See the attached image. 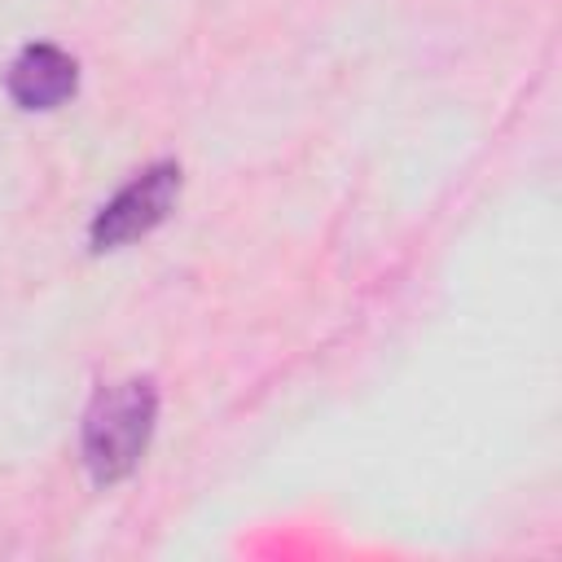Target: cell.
<instances>
[{"mask_svg": "<svg viewBox=\"0 0 562 562\" xmlns=\"http://www.w3.org/2000/svg\"><path fill=\"white\" fill-rule=\"evenodd\" d=\"M176 198H180V167L176 162H154L145 167L140 176H132L92 220L88 228V241L92 250H119L145 233H154L171 211H176Z\"/></svg>", "mask_w": 562, "mask_h": 562, "instance_id": "2", "label": "cell"}, {"mask_svg": "<svg viewBox=\"0 0 562 562\" xmlns=\"http://www.w3.org/2000/svg\"><path fill=\"white\" fill-rule=\"evenodd\" d=\"M154 422H158V391L149 378H127L92 395L83 413V465L97 487H110L140 465Z\"/></svg>", "mask_w": 562, "mask_h": 562, "instance_id": "1", "label": "cell"}, {"mask_svg": "<svg viewBox=\"0 0 562 562\" xmlns=\"http://www.w3.org/2000/svg\"><path fill=\"white\" fill-rule=\"evenodd\" d=\"M4 88L22 110H57L61 101L75 97L79 66L57 44H26L4 75Z\"/></svg>", "mask_w": 562, "mask_h": 562, "instance_id": "3", "label": "cell"}]
</instances>
